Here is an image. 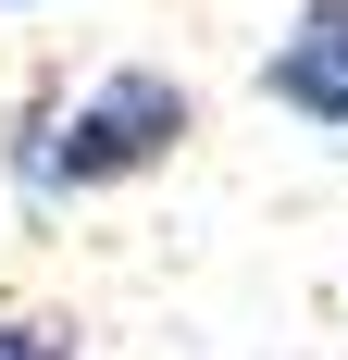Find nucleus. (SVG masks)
<instances>
[{"label": "nucleus", "mask_w": 348, "mask_h": 360, "mask_svg": "<svg viewBox=\"0 0 348 360\" xmlns=\"http://www.w3.org/2000/svg\"><path fill=\"white\" fill-rule=\"evenodd\" d=\"M187 137H199L187 75H162V63H112V75H87L75 100H37L25 124H13V174H25V199H100V186L162 174Z\"/></svg>", "instance_id": "f257e3e1"}, {"label": "nucleus", "mask_w": 348, "mask_h": 360, "mask_svg": "<svg viewBox=\"0 0 348 360\" xmlns=\"http://www.w3.org/2000/svg\"><path fill=\"white\" fill-rule=\"evenodd\" d=\"M261 100L299 112L323 149H348V0H299L286 37L261 50Z\"/></svg>", "instance_id": "f03ea898"}, {"label": "nucleus", "mask_w": 348, "mask_h": 360, "mask_svg": "<svg viewBox=\"0 0 348 360\" xmlns=\"http://www.w3.org/2000/svg\"><path fill=\"white\" fill-rule=\"evenodd\" d=\"M0 360H87L75 311H0Z\"/></svg>", "instance_id": "7ed1b4c3"}]
</instances>
